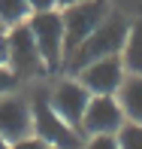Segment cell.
I'll return each instance as SVG.
<instances>
[{
  "instance_id": "8",
  "label": "cell",
  "mask_w": 142,
  "mask_h": 149,
  "mask_svg": "<svg viewBox=\"0 0 142 149\" xmlns=\"http://www.w3.org/2000/svg\"><path fill=\"white\" fill-rule=\"evenodd\" d=\"M127 70H124V61L121 55H109V58H100V61H91L88 67L76 73V79L85 85L91 94H115L124 82Z\"/></svg>"
},
{
  "instance_id": "9",
  "label": "cell",
  "mask_w": 142,
  "mask_h": 149,
  "mask_svg": "<svg viewBox=\"0 0 142 149\" xmlns=\"http://www.w3.org/2000/svg\"><path fill=\"white\" fill-rule=\"evenodd\" d=\"M33 134V110H30V97L9 91L0 97V137H6L9 143Z\"/></svg>"
},
{
  "instance_id": "17",
  "label": "cell",
  "mask_w": 142,
  "mask_h": 149,
  "mask_svg": "<svg viewBox=\"0 0 142 149\" xmlns=\"http://www.w3.org/2000/svg\"><path fill=\"white\" fill-rule=\"evenodd\" d=\"M30 12H49V9H58V0H27Z\"/></svg>"
},
{
  "instance_id": "21",
  "label": "cell",
  "mask_w": 142,
  "mask_h": 149,
  "mask_svg": "<svg viewBox=\"0 0 142 149\" xmlns=\"http://www.w3.org/2000/svg\"><path fill=\"white\" fill-rule=\"evenodd\" d=\"M0 33H6V28H3V22H0Z\"/></svg>"
},
{
  "instance_id": "2",
  "label": "cell",
  "mask_w": 142,
  "mask_h": 149,
  "mask_svg": "<svg viewBox=\"0 0 142 149\" xmlns=\"http://www.w3.org/2000/svg\"><path fill=\"white\" fill-rule=\"evenodd\" d=\"M30 110H33V134L43 143H49V149H82L85 137L79 128L67 125L64 119L51 110L49 104V91H36L30 97Z\"/></svg>"
},
{
  "instance_id": "5",
  "label": "cell",
  "mask_w": 142,
  "mask_h": 149,
  "mask_svg": "<svg viewBox=\"0 0 142 149\" xmlns=\"http://www.w3.org/2000/svg\"><path fill=\"white\" fill-rule=\"evenodd\" d=\"M6 52H9V55H6V67L18 76V82L49 73L43 55H39V49H36V40H33V33L27 28V22L6 31Z\"/></svg>"
},
{
  "instance_id": "16",
  "label": "cell",
  "mask_w": 142,
  "mask_h": 149,
  "mask_svg": "<svg viewBox=\"0 0 142 149\" xmlns=\"http://www.w3.org/2000/svg\"><path fill=\"white\" fill-rule=\"evenodd\" d=\"M9 149H49V143H43L36 134H27V137H21V140H15V143H9Z\"/></svg>"
},
{
  "instance_id": "11",
  "label": "cell",
  "mask_w": 142,
  "mask_h": 149,
  "mask_svg": "<svg viewBox=\"0 0 142 149\" xmlns=\"http://www.w3.org/2000/svg\"><path fill=\"white\" fill-rule=\"evenodd\" d=\"M121 61H124V70L127 73H136L142 76V18L130 24L124 40V49H121Z\"/></svg>"
},
{
  "instance_id": "18",
  "label": "cell",
  "mask_w": 142,
  "mask_h": 149,
  "mask_svg": "<svg viewBox=\"0 0 142 149\" xmlns=\"http://www.w3.org/2000/svg\"><path fill=\"white\" fill-rule=\"evenodd\" d=\"M6 33H0V67H6Z\"/></svg>"
},
{
  "instance_id": "13",
  "label": "cell",
  "mask_w": 142,
  "mask_h": 149,
  "mask_svg": "<svg viewBox=\"0 0 142 149\" xmlns=\"http://www.w3.org/2000/svg\"><path fill=\"white\" fill-rule=\"evenodd\" d=\"M115 140H118V149H142V125L124 122L115 134Z\"/></svg>"
},
{
  "instance_id": "10",
  "label": "cell",
  "mask_w": 142,
  "mask_h": 149,
  "mask_svg": "<svg viewBox=\"0 0 142 149\" xmlns=\"http://www.w3.org/2000/svg\"><path fill=\"white\" fill-rule=\"evenodd\" d=\"M115 97H118V104H121L124 119L142 125V76H136V73H127L124 82H121V88L115 91Z\"/></svg>"
},
{
  "instance_id": "15",
  "label": "cell",
  "mask_w": 142,
  "mask_h": 149,
  "mask_svg": "<svg viewBox=\"0 0 142 149\" xmlns=\"http://www.w3.org/2000/svg\"><path fill=\"white\" fill-rule=\"evenodd\" d=\"M15 85H18V76L9 70V67H0V97L9 94V91H15Z\"/></svg>"
},
{
  "instance_id": "20",
  "label": "cell",
  "mask_w": 142,
  "mask_h": 149,
  "mask_svg": "<svg viewBox=\"0 0 142 149\" xmlns=\"http://www.w3.org/2000/svg\"><path fill=\"white\" fill-rule=\"evenodd\" d=\"M0 149H9V140L6 137H0Z\"/></svg>"
},
{
  "instance_id": "12",
  "label": "cell",
  "mask_w": 142,
  "mask_h": 149,
  "mask_svg": "<svg viewBox=\"0 0 142 149\" xmlns=\"http://www.w3.org/2000/svg\"><path fill=\"white\" fill-rule=\"evenodd\" d=\"M33 15L27 0H0V22H3V28H15V24H24L27 18Z\"/></svg>"
},
{
  "instance_id": "3",
  "label": "cell",
  "mask_w": 142,
  "mask_h": 149,
  "mask_svg": "<svg viewBox=\"0 0 142 149\" xmlns=\"http://www.w3.org/2000/svg\"><path fill=\"white\" fill-rule=\"evenodd\" d=\"M109 0H82V3H73L60 9L64 18V52H76L79 46L91 37L94 31L103 24V18L109 15Z\"/></svg>"
},
{
  "instance_id": "1",
  "label": "cell",
  "mask_w": 142,
  "mask_h": 149,
  "mask_svg": "<svg viewBox=\"0 0 142 149\" xmlns=\"http://www.w3.org/2000/svg\"><path fill=\"white\" fill-rule=\"evenodd\" d=\"M127 31H130V22H127L124 15H118V12H109V15L103 18V24H100L76 52H70V55L64 58V70L76 76L82 67L91 64V61L109 58V55H121Z\"/></svg>"
},
{
  "instance_id": "14",
  "label": "cell",
  "mask_w": 142,
  "mask_h": 149,
  "mask_svg": "<svg viewBox=\"0 0 142 149\" xmlns=\"http://www.w3.org/2000/svg\"><path fill=\"white\" fill-rule=\"evenodd\" d=\"M82 149H118L115 134H94L88 137V143H82Z\"/></svg>"
},
{
  "instance_id": "19",
  "label": "cell",
  "mask_w": 142,
  "mask_h": 149,
  "mask_svg": "<svg viewBox=\"0 0 142 149\" xmlns=\"http://www.w3.org/2000/svg\"><path fill=\"white\" fill-rule=\"evenodd\" d=\"M73 3H82V0H58V9H64V6H73Z\"/></svg>"
},
{
  "instance_id": "4",
  "label": "cell",
  "mask_w": 142,
  "mask_h": 149,
  "mask_svg": "<svg viewBox=\"0 0 142 149\" xmlns=\"http://www.w3.org/2000/svg\"><path fill=\"white\" fill-rule=\"evenodd\" d=\"M27 28L36 40V49L45 61V70L55 73L64 70V18H60V9H49V12H33L27 18Z\"/></svg>"
},
{
  "instance_id": "6",
  "label": "cell",
  "mask_w": 142,
  "mask_h": 149,
  "mask_svg": "<svg viewBox=\"0 0 142 149\" xmlns=\"http://www.w3.org/2000/svg\"><path fill=\"white\" fill-rule=\"evenodd\" d=\"M124 113L115 94H91L88 110L82 116V137H94V134H118V128L124 125Z\"/></svg>"
},
{
  "instance_id": "7",
  "label": "cell",
  "mask_w": 142,
  "mask_h": 149,
  "mask_svg": "<svg viewBox=\"0 0 142 149\" xmlns=\"http://www.w3.org/2000/svg\"><path fill=\"white\" fill-rule=\"evenodd\" d=\"M88 100H91V91H88L76 76H73V79H60V82H55L49 88L51 110H55L67 125H73V128L82 125V116L88 110Z\"/></svg>"
}]
</instances>
